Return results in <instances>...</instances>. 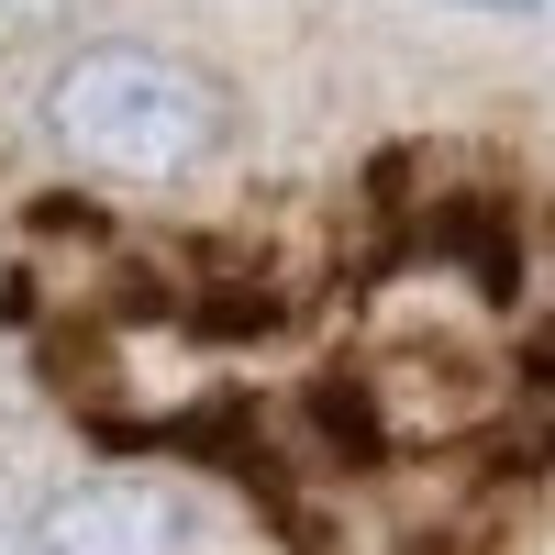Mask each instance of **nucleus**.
Returning a JSON list of instances; mask_svg holds the SVG:
<instances>
[{"label": "nucleus", "instance_id": "obj_1", "mask_svg": "<svg viewBox=\"0 0 555 555\" xmlns=\"http://www.w3.org/2000/svg\"><path fill=\"white\" fill-rule=\"evenodd\" d=\"M44 133L89 167V178H122V190H167V178H201L222 156V89L190 56H156V44H89V56L56 67L44 89Z\"/></svg>", "mask_w": 555, "mask_h": 555}, {"label": "nucleus", "instance_id": "obj_2", "mask_svg": "<svg viewBox=\"0 0 555 555\" xmlns=\"http://www.w3.org/2000/svg\"><path fill=\"white\" fill-rule=\"evenodd\" d=\"M178 544H190V522L156 478H89L67 500H44L34 522V555H178Z\"/></svg>", "mask_w": 555, "mask_h": 555}, {"label": "nucleus", "instance_id": "obj_3", "mask_svg": "<svg viewBox=\"0 0 555 555\" xmlns=\"http://www.w3.org/2000/svg\"><path fill=\"white\" fill-rule=\"evenodd\" d=\"M489 12H544V0H489Z\"/></svg>", "mask_w": 555, "mask_h": 555}]
</instances>
